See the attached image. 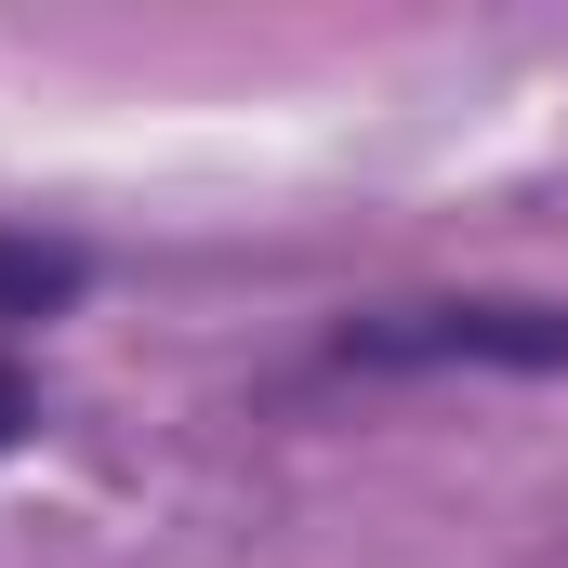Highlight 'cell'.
I'll use <instances>...</instances> for the list:
<instances>
[{
  "mask_svg": "<svg viewBox=\"0 0 568 568\" xmlns=\"http://www.w3.org/2000/svg\"><path fill=\"white\" fill-rule=\"evenodd\" d=\"M331 371H568V304L529 291H436V304H371L317 344Z\"/></svg>",
  "mask_w": 568,
  "mask_h": 568,
  "instance_id": "1",
  "label": "cell"
},
{
  "mask_svg": "<svg viewBox=\"0 0 568 568\" xmlns=\"http://www.w3.org/2000/svg\"><path fill=\"white\" fill-rule=\"evenodd\" d=\"M53 304H80V252L0 225V331H13V317H53Z\"/></svg>",
  "mask_w": 568,
  "mask_h": 568,
  "instance_id": "2",
  "label": "cell"
},
{
  "mask_svg": "<svg viewBox=\"0 0 568 568\" xmlns=\"http://www.w3.org/2000/svg\"><path fill=\"white\" fill-rule=\"evenodd\" d=\"M27 424H40V384H27V371L0 357V449H27Z\"/></svg>",
  "mask_w": 568,
  "mask_h": 568,
  "instance_id": "3",
  "label": "cell"
}]
</instances>
